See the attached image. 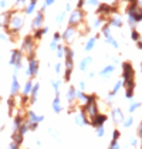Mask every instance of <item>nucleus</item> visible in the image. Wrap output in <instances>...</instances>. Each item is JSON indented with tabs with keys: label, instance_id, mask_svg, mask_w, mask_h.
<instances>
[{
	"label": "nucleus",
	"instance_id": "12",
	"mask_svg": "<svg viewBox=\"0 0 142 149\" xmlns=\"http://www.w3.org/2000/svg\"><path fill=\"white\" fill-rule=\"evenodd\" d=\"M114 71H115V65H114V64H109V65H106V67H104V68L101 70L100 75H101L102 78H108Z\"/></svg>",
	"mask_w": 142,
	"mask_h": 149
},
{
	"label": "nucleus",
	"instance_id": "50",
	"mask_svg": "<svg viewBox=\"0 0 142 149\" xmlns=\"http://www.w3.org/2000/svg\"><path fill=\"white\" fill-rule=\"evenodd\" d=\"M80 88H81V90H84V88H85V82H84V81H81V82H80Z\"/></svg>",
	"mask_w": 142,
	"mask_h": 149
},
{
	"label": "nucleus",
	"instance_id": "32",
	"mask_svg": "<svg viewBox=\"0 0 142 149\" xmlns=\"http://www.w3.org/2000/svg\"><path fill=\"white\" fill-rule=\"evenodd\" d=\"M64 56H65L64 47H63V46H58V47H57V57L61 58V57H64Z\"/></svg>",
	"mask_w": 142,
	"mask_h": 149
},
{
	"label": "nucleus",
	"instance_id": "34",
	"mask_svg": "<svg viewBox=\"0 0 142 149\" xmlns=\"http://www.w3.org/2000/svg\"><path fill=\"white\" fill-rule=\"evenodd\" d=\"M51 85H53V88H54V91L57 92V95H58V90H60V81H51Z\"/></svg>",
	"mask_w": 142,
	"mask_h": 149
},
{
	"label": "nucleus",
	"instance_id": "36",
	"mask_svg": "<svg viewBox=\"0 0 142 149\" xmlns=\"http://www.w3.org/2000/svg\"><path fill=\"white\" fill-rule=\"evenodd\" d=\"M64 17H65V12L60 13V14H58V17H57V23H58V24L63 23V22H64Z\"/></svg>",
	"mask_w": 142,
	"mask_h": 149
},
{
	"label": "nucleus",
	"instance_id": "33",
	"mask_svg": "<svg viewBox=\"0 0 142 149\" xmlns=\"http://www.w3.org/2000/svg\"><path fill=\"white\" fill-rule=\"evenodd\" d=\"M131 37H132V40H134V41H138V40H141V37H139V33H138L136 30H132V33H131Z\"/></svg>",
	"mask_w": 142,
	"mask_h": 149
},
{
	"label": "nucleus",
	"instance_id": "43",
	"mask_svg": "<svg viewBox=\"0 0 142 149\" xmlns=\"http://www.w3.org/2000/svg\"><path fill=\"white\" fill-rule=\"evenodd\" d=\"M6 4H7V0H0V7H1V9H4Z\"/></svg>",
	"mask_w": 142,
	"mask_h": 149
},
{
	"label": "nucleus",
	"instance_id": "1",
	"mask_svg": "<svg viewBox=\"0 0 142 149\" xmlns=\"http://www.w3.org/2000/svg\"><path fill=\"white\" fill-rule=\"evenodd\" d=\"M23 26H24V14L23 13H19L16 10V12L13 13L9 26L4 30H6V33L10 36L12 38H16V36H19L20 30L23 29Z\"/></svg>",
	"mask_w": 142,
	"mask_h": 149
},
{
	"label": "nucleus",
	"instance_id": "35",
	"mask_svg": "<svg viewBox=\"0 0 142 149\" xmlns=\"http://www.w3.org/2000/svg\"><path fill=\"white\" fill-rule=\"evenodd\" d=\"M57 47H58V41L53 38L51 43H50V48H51V50H57Z\"/></svg>",
	"mask_w": 142,
	"mask_h": 149
},
{
	"label": "nucleus",
	"instance_id": "54",
	"mask_svg": "<svg viewBox=\"0 0 142 149\" xmlns=\"http://www.w3.org/2000/svg\"><path fill=\"white\" fill-rule=\"evenodd\" d=\"M30 1H37V0H30Z\"/></svg>",
	"mask_w": 142,
	"mask_h": 149
},
{
	"label": "nucleus",
	"instance_id": "23",
	"mask_svg": "<svg viewBox=\"0 0 142 149\" xmlns=\"http://www.w3.org/2000/svg\"><path fill=\"white\" fill-rule=\"evenodd\" d=\"M23 136L24 135H22L20 132L14 131V134H13V142H14V143H17V145L20 146V145H22V142H23Z\"/></svg>",
	"mask_w": 142,
	"mask_h": 149
},
{
	"label": "nucleus",
	"instance_id": "26",
	"mask_svg": "<svg viewBox=\"0 0 142 149\" xmlns=\"http://www.w3.org/2000/svg\"><path fill=\"white\" fill-rule=\"evenodd\" d=\"M104 20H105V19H104L102 16H100V17H97V19H94V22H93V29H100Z\"/></svg>",
	"mask_w": 142,
	"mask_h": 149
},
{
	"label": "nucleus",
	"instance_id": "55",
	"mask_svg": "<svg viewBox=\"0 0 142 149\" xmlns=\"http://www.w3.org/2000/svg\"><path fill=\"white\" fill-rule=\"evenodd\" d=\"M141 71H142V64H141Z\"/></svg>",
	"mask_w": 142,
	"mask_h": 149
},
{
	"label": "nucleus",
	"instance_id": "3",
	"mask_svg": "<svg viewBox=\"0 0 142 149\" xmlns=\"http://www.w3.org/2000/svg\"><path fill=\"white\" fill-rule=\"evenodd\" d=\"M84 12L83 10H80V9H75V10H72L70 14V17H68V24L72 26V27H78L80 24L84 22Z\"/></svg>",
	"mask_w": 142,
	"mask_h": 149
},
{
	"label": "nucleus",
	"instance_id": "51",
	"mask_svg": "<svg viewBox=\"0 0 142 149\" xmlns=\"http://www.w3.org/2000/svg\"><path fill=\"white\" fill-rule=\"evenodd\" d=\"M136 44H138V47L142 50V40H138V41H136Z\"/></svg>",
	"mask_w": 142,
	"mask_h": 149
},
{
	"label": "nucleus",
	"instance_id": "49",
	"mask_svg": "<svg viewBox=\"0 0 142 149\" xmlns=\"http://www.w3.org/2000/svg\"><path fill=\"white\" fill-rule=\"evenodd\" d=\"M71 10V4L68 3V4H65V12H70Z\"/></svg>",
	"mask_w": 142,
	"mask_h": 149
},
{
	"label": "nucleus",
	"instance_id": "8",
	"mask_svg": "<svg viewBox=\"0 0 142 149\" xmlns=\"http://www.w3.org/2000/svg\"><path fill=\"white\" fill-rule=\"evenodd\" d=\"M101 33L104 34L106 43H109V44L114 47V48H118V43H117V40H115V38L112 37V34H111V26H109V24L106 23V24H104V26H102Z\"/></svg>",
	"mask_w": 142,
	"mask_h": 149
},
{
	"label": "nucleus",
	"instance_id": "16",
	"mask_svg": "<svg viewBox=\"0 0 142 149\" xmlns=\"http://www.w3.org/2000/svg\"><path fill=\"white\" fill-rule=\"evenodd\" d=\"M48 31L47 27H40V29H37V30H34V34H33V37H34V40H41V37L46 34Z\"/></svg>",
	"mask_w": 142,
	"mask_h": 149
},
{
	"label": "nucleus",
	"instance_id": "41",
	"mask_svg": "<svg viewBox=\"0 0 142 149\" xmlns=\"http://www.w3.org/2000/svg\"><path fill=\"white\" fill-rule=\"evenodd\" d=\"M54 70H56V72H57V74H60V71H61V63H56Z\"/></svg>",
	"mask_w": 142,
	"mask_h": 149
},
{
	"label": "nucleus",
	"instance_id": "5",
	"mask_svg": "<svg viewBox=\"0 0 142 149\" xmlns=\"http://www.w3.org/2000/svg\"><path fill=\"white\" fill-rule=\"evenodd\" d=\"M22 61H23V51L22 50H13L10 56V65H13L16 70L22 68Z\"/></svg>",
	"mask_w": 142,
	"mask_h": 149
},
{
	"label": "nucleus",
	"instance_id": "7",
	"mask_svg": "<svg viewBox=\"0 0 142 149\" xmlns=\"http://www.w3.org/2000/svg\"><path fill=\"white\" fill-rule=\"evenodd\" d=\"M77 36H78V29H77V27H72V26H68V27L64 30V33L61 34V38H63L65 43H72Z\"/></svg>",
	"mask_w": 142,
	"mask_h": 149
},
{
	"label": "nucleus",
	"instance_id": "9",
	"mask_svg": "<svg viewBox=\"0 0 142 149\" xmlns=\"http://www.w3.org/2000/svg\"><path fill=\"white\" fill-rule=\"evenodd\" d=\"M38 61L33 58V60H29V67H27V75L29 77H36L38 74Z\"/></svg>",
	"mask_w": 142,
	"mask_h": 149
},
{
	"label": "nucleus",
	"instance_id": "4",
	"mask_svg": "<svg viewBox=\"0 0 142 149\" xmlns=\"http://www.w3.org/2000/svg\"><path fill=\"white\" fill-rule=\"evenodd\" d=\"M127 12H128V16L132 17L136 23H138V22H142V7L138 3H129Z\"/></svg>",
	"mask_w": 142,
	"mask_h": 149
},
{
	"label": "nucleus",
	"instance_id": "30",
	"mask_svg": "<svg viewBox=\"0 0 142 149\" xmlns=\"http://www.w3.org/2000/svg\"><path fill=\"white\" fill-rule=\"evenodd\" d=\"M121 85H122V81H118V82H117V84L114 85V88H112V91H111V94H109V95H115V94L119 91Z\"/></svg>",
	"mask_w": 142,
	"mask_h": 149
},
{
	"label": "nucleus",
	"instance_id": "31",
	"mask_svg": "<svg viewBox=\"0 0 142 149\" xmlns=\"http://www.w3.org/2000/svg\"><path fill=\"white\" fill-rule=\"evenodd\" d=\"M64 51H65V57L67 58H74V51L70 47H64Z\"/></svg>",
	"mask_w": 142,
	"mask_h": 149
},
{
	"label": "nucleus",
	"instance_id": "40",
	"mask_svg": "<svg viewBox=\"0 0 142 149\" xmlns=\"http://www.w3.org/2000/svg\"><path fill=\"white\" fill-rule=\"evenodd\" d=\"M85 3H88L90 6H98V0H85Z\"/></svg>",
	"mask_w": 142,
	"mask_h": 149
},
{
	"label": "nucleus",
	"instance_id": "29",
	"mask_svg": "<svg viewBox=\"0 0 142 149\" xmlns=\"http://www.w3.org/2000/svg\"><path fill=\"white\" fill-rule=\"evenodd\" d=\"M7 105H9V108H10V114H13V111H14V108H16V101H14V97L9 98Z\"/></svg>",
	"mask_w": 142,
	"mask_h": 149
},
{
	"label": "nucleus",
	"instance_id": "46",
	"mask_svg": "<svg viewBox=\"0 0 142 149\" xmlns=\"http://www.w3.org/2000/svg\"><path fill=\"white\" fill-rule=\"evenodd\" d=\"M131 124H132V118H128V119L124 122V125H125V126H129Z\"/></svg>",
	"mask_w": 142,
	"mask_h": 149
},
{
	"label": "nucleus",
	"instance_id": "42",
	"mask_svg": "<svg viewBox=\"0 0 142 149\" xmlns=\"http://www.w3.org/2000/svg\"><path fill=\"white\" fill-rule=\"evenodd\" d=\"M138 107H139V104H138V102H136V104H132V105H131V108H129V111L132 112V111H134V109H136Z\"/></svg>",
	"mask_w": 142,
	"mask_h": 149
},
{
	"label": "nucleus",
	"instance_id": "28",
	"mask_svg": "<svg viewBox=\"0 0 142 149\" xmlns=\"http://www.w3.org/2000/svg\"><path fill=\"white\" fill-rule=\"evenodd\" d=\"M74 58H67L65 57V70H70V71H72V68H74Z\"/></svg>",
	"mask_w": 142,
	"mask_h": 149
},
{
	"label": "nucleus",
	"instance_id": "14",
	"mask_svg": "<svg viewBox=\"0 0 142 149\" xmlns=\"http://www.w3.org/2000/svg\"><path fill=\"white\" fill-rule=\"evenodd\" d=\"M19 91H20V84H19V80H17V75L14 74L12 80V95H16Z\"/></svg>",
	"mask_w": 142,
	"mask_h": 149
},
{
	"label": "nucleus",
	"instance_id": "19",
	"mask_svg": "<svg viewBox=\"0 0 142 149\" xmlns=\"http://www.w3.org/2000/svg\"><path fill=\"white\" fill-rule=\"evenodd\" d=\"M36 4H37V1H30L29 4H26V7H24V14H33L36 10Z\"/></svg>",
	"mask_w": 142,
	"mask_h": 149
},
{
	"label": "nucleus",
	"instance_id": "18",
	"mask_svg": "<svg viewBox=\"0 0 142 149\" xmlns=\"http://www.w3.org/2000/svg\"><path fill=\"white\" fill-rule=\"evenodd\" d=\"M93 63V58L91 57H85V58H83L81 60V63H80V70L81 71H85V70L88 68V65Z\"/></svg>",
	"mask_w": 142,
	"mask_h": 149
},
{
	"label": "nucleus",
	"instance_id": "53",
	"mask_svg": "<svg viewBox=\"0 0 142 149\" xmlns=\"http://www.w3.org/2000/svg\"><path fill=\"white\" fill-rule=\"evenodd\" d=\"M0 38H1V40H4V38H6V36H4V34H0Z\"/></svg>",
	"mask_w": 142,
	"mask_h": 149
},
{
	"label": "nucleus",
	"instance_id": "52",
	"mask_svg": "<svg viewBox=\"0 0 142 149\" xmlns=\"http://www.w3.org/2000/svg\"><path fill=\"white\" fill-rule=\"evenodd\" d=\"M0 27H3V14H0Z\"/></svg>",
	"mask_w": 142,
	"mask_h": 149
},
{
	"label": "nucleus",
	"instance_id": "27",
	"mask_svg": "<svg viewBox=\"0 0 142 149\" xmlns=\"http://www.w3.org/2000/svg\"><path fill=\"white\" fill-rule=\"evenodd\" d=\"M26 4H27V0H16L14 7H16V10H19V9H24Z\"/></svg>",
	"mask_w": 142,
	"mask_h": 149
},
{
	"label": "nucleus",
	"instance_id": "15",
	"mask_svg": "<svg viewBox=\"0 0 142 149\" xmlns=\"http://www.w3.org/2000/svg\"><path fill=\"white\" fill-rule=\"evenodd\" d=\"M112 119H114V122H122V119H124V115H122V111L118 109V108H115V109H112Z\"/></svg>",
	"mask_w": 142,
	"mask_h": 149
},
{
	"label": "nucleus",
	"instance_id": "25",
	"mask_svg": "<svg viewBox=\"0 0 142 149\" xmlns=\"http://www.w3.org/2000/svg\"><path fill=\"white\" fill-rule=\"evenodd\" d=\"M53 109H54L56 112H60V111H61V102H60L58 95H57V97L54 98V101H53Z\"/></svg>",
	"mask_w": 142,
	"mask_h": 149
},
{
	"label": "nucleus",
	"instance_id": "38",
	"mask_svg": "<svg viewBox=\"0 0 142 149\" xmlns=\"http://www.w3.org/2000/svg\"><path fill=\"white\" fill-rule=\"evenodd\" d=\"M84 6H85V0H78V3H77V9L83 10Z\"/></svg>",
	"mask_w": 142,
	"mask_h": 149
},
{
	"label": "nucleus",
	"instance_id": "39",
	"mask_svg": "<svg viewBox=\"0 0 142 149\" xmlns=\"http://www.w3.org/2000/svg\"><path fill=\"white\" fill-rule=\"evenodd\" d=\"M109 149H119L117 141H114V139H112V142H111V145H109Z\"/></svg>",
	"mask_w": 142,
	"mask_h": 149
},
{
	"label": "nucleus",
	"instance_id": "11",
	"mask_svg": "<svg viewBox=\"0 0 142 149\" xmlns=\"http://www.w3.org/2000/svg\"><path fill=\"white\" fill-rule=\"evenodd\" d=\"M105 121H106V116H105V115H104V114H100V112H98V114L95 115V116H93V118L90 119V124L97 128V126H101L102 124H104V122H105Z\"/></svg>",
	"mask_w": 142,
	"mask_h": 149
},
{
	"label": "nucleus",
	"instance_id": "20",
	"mask_svg": "<svg viewBox=\"0 0 142 149\" xmlns=\"http://www.w3.org/2000/svg\"><path fill=\"white\" fill-rule=\"evenodd\" d=\"M97 38H98V37H91V38L87 40V43H85V51H91V50L94 48Z\"/></svg>",
	"mask_w": 142,
	"mask_h": 149
},
{
	"label": "nucleus",
	"instance_id": "48",
	"mask_svg": "<svg viewBox=\"0 0 142 149\" xmlns=\"http://www.w3.org/2000/svg\"><path fill=\"white\" fill-rule=\"evenodd\" d=\"M54 1H56V0H46L44 4H46V6H51V4H54Z\"/></svg>",
	"mask_w": 142,
	"mask_h": 149
},
{
	"label": "nucleus",
	"instance_id": "2",
	"mask_svg": "<svg viewBox=\"0 0 142 149\" xmlns=\"http://www.w3.org/2000/svg\"><path fill=\"white\" fill-rule=\"evenodd\" d=\"M36 41L33 36H26L23 38V43H22V51L27 54V60H33L36 58Z\"/></svg>",
	"mask_w": 142,
	"mask_h": 149
},
{
	"label": "nucleus",
	"instance_id": "22",
	"mask_svg": "<svg viewBox=\"0 0 142 149\" xmlns=\"http://www.w3.org/2000/svg\"><path fill=\"white\" fill-rule=\"evenodd\" d=\"M22 125H23V116H22V115H17V116L14 118V122H13V129L17 131Z\"/></svg>",
	"mask_w": 142,
	"mask_h": 149
},
{
	"label": "nucleus",
	"instance_id": "45",
	"mask_svg": "<svg viewBox=\"0 0 142 149\" xmlns=\"http://www.w3.org/2000/svg\"><path fill=\"white\" fill-rule=\"evenodd\" d=\"M9 149H19V145H17V143H14V142H12V143H10V146H9Z\"/></svg>",
	"mask_w": 142,
	"mask_h": 149
},
{
	"label": "nucleus",
	"instance_id": "10",
	"mask_svg": "<svg viewBox=\"0 0 142 149\" xmlns=\"http://www.w3.org/2000/svg\"><path fill=\"white\" fill-rule=\"evenodd\" d=\"M43 23H44V12H40L36 14V17L33 19V22H31V27H33V30H37V29H40V27H43Z\"/></svg>",
	"mask_w": 142,
	"mask_h": 149
},
{
	"label": "nucleus",
	"instance_id": "17",
	"mask_svg": "<svg viewBox=\"0 0 142 149\" xmlns=\"http://www.w3.org/2000/svg\"><path fill=\"white\" fill-rule=\"evenodd\" d=\"M38 88H40V84H34V85H33V90H31V92H30V102L31 104L36 102V100H37Z\"/></svg>",
	"mask_w": 142,
	"mask_h": 149
},
{
	"label": "nucleus",
	"instance_id": "44",
	"mask_svg": "<svg viewBox=\"0 0 142 149\" xmlns=\"http://www.w3.org/2000/svg\"><path fill=\"white\" fill-rule=\"evenodd\" d=\"M53 38H54V40H57V41H60V38H61V34H60V33H54Z\"/></svg>",
	"mask_w": 142,
	"mask_h": 149
},
{
	"label": "nucleus",
	"instance_id": "24",
	"mask_svg": "<svg viewBox=\"0 0 142 149\" xmlns=\"http://www.w3.org/2000/svg\"><path fill=\"white\" fill-rule=\"evenodd\" d=\"M67 98H68L70 102H72V101L77 98V90H75L74 87H70V90H68V92H67Z\"/></svg>",
	"mask_w": 142,
	"mask_h": 149
},
{
	"label": "nucleus",
	"instance_id": "37",
	"mask_svg": "<svg viewBox=\"0 0 142 149\" xmlns=\"http://www.w3.org/2000/svg\"><path fill=\"white\" fill-rule=\"evenodd\" d=\"M97 135H98V136H102V135H104V128H102V125L97 126Z\"/></svg>",
	"mask_w": 142,
	"mask_h": 149
},
{
	"label": "nucleus",
	"instance_id": "21",
	"mask_svg": "<svg viewBox=\"0 0 142 149\" xmlns=\"http://www.w3.org/2000/svg\"><path fill=\"white\" fill-rule=\"evenodd\" d=\"M33 81L29 80L26 84H24V88H23V95H30V92H31V90H33Z\"/></svg>",
	"mask_w": 142,
	"mask_h": 149
},
{
	"label": "nucleus",
	"instance_id": "13",
	"mask_svg": "<svg viewBox=\"0 0 142 149\" xmlns=\"http://www.w3.org/2000/svg\"><path fill=\"white\" fill-rule=\"evenodd\" d=\"M108 24L109 26H112V27H121L122 26V19L119 17V16H112V17H109V20H108Z\"/></svg>",
	"mask_w": 142,
	"mask_h": 149
},
{
	"label": "nucleus",
	"instance_id": "47",
	"mask_svg": "<svg viewBox=\"0 0 142 149\" xmlns=\"http://www.w3.org/2000/svg\"><path fill=\"white\" fill-rule=\"evenodd\" d=\"M112 136H114V141H117L119 138V131H114V135Z\"/></svg>",
	"mask_w": 142,
	"mask_h": 149
},
{
	"label": "nucleus",
	"instance_id": "6",
	"mask_svg": "<svg viewBox=\"0 0 142 149\" xmlns=\"http://www.w3.org/2000/svg\"><path fill=\"white\" fill-rule=\"evenodd\" d=\"M117 10H118L117 4H114V6H109V4H106V3H101V4H98L97 13H98L100 16H102V17L105 19L106 16H109L111 13H115Z\"/></svg>",
	"mask_w": 142,
	"mask_h": 149
}]
</instances>
